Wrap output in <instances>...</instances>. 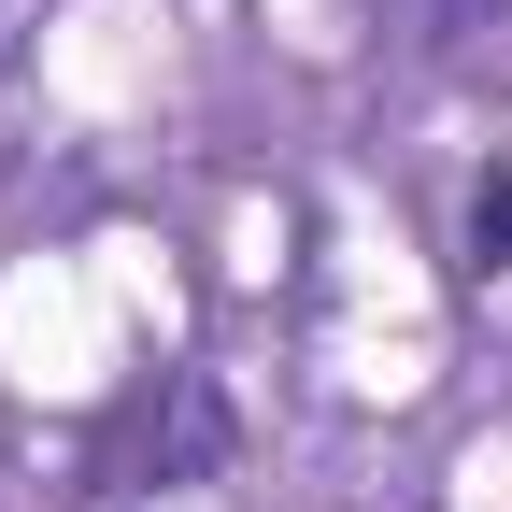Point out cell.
I'll return each instance as SVG.
<instances>
[{"mask_svg": "<svg viewBox=\"0 0 512 512\" xmlns=\"http://www.w3.org/2000/svg\"><path fill=\"white\" fill-rule=\"evenodd\" d=\"M214 456H228V399H214L200 370H185V384H171V427L143 441V484H200Z\"/></svg>", "mask_w": 512, "mask_h": 512, "instance_id": "6da1fadb", "label": "cell"}, {"mask_svg": "<svg viewBox=\"0 0 512 512\" xmlns=\"http://www.w3.org/2000/svg\"><path fill=\"white\" fill-rule=\"evenodd\" d=\"M498 256H512V157L484 171V200H470V271H498Z\"/></svg>", "mask_w": 512, "mask_h": 512, "instance_id": "7a4b0ae2", "label": "cell"}, {"mask_svg": "<svg viewBox=\"0 0 512 512\" xmlns=\"http://www.w3.org/2000/svg\"><path fill=\"white\" fill-rule=\"evenodd\" d=\"M484 15H498V0H399V29H413V43H470Z\"/></svg>", "mask_w": 512, "mask_h": 512, "instance_id": "3957f363", "label": "cell"}]
</instances>
